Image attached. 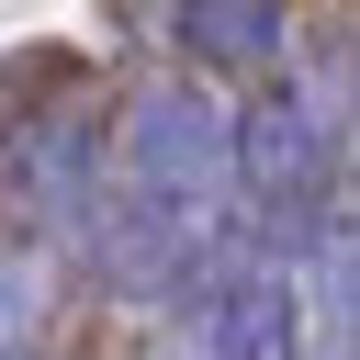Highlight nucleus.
<instances>
[{
  "label": "nucleus",
  "instance_id": "f257e3e1",
  "mask_svg": "<svg viewBox=\"0 0 360 360\" xmlns=\"http://www.w3.org/2000/svg\"><path fill=\"white\" fill-rule=\"evenodd\" d=\"M225 180H236V158H225V112H214L202 90H146V101L124 112V202L214 236Z\"/></svg>",
  "mask_w": 360,
  "mask_h": 360
},
{
  "label": "nucleus",
  "instance_id": "f03ea898",
  "mask_svg": "<svg viewBox=\"0 0 360 360\" xmlns=\"http://www.w3.org/2000/svg\"><path fill=\"white\" fill-rule=\"evenodd\" d=\"M225 158H236V191H259L270 214H304V202L326 191V169H338V112L281 79L270 101L225 112Z\"/></svg>",
  "mask_w": 360,
  "mask_h": 360
},
{
  "label": "nucleus",
  "instance_id": "7ed1b4c3",
  "mask_svg": "<svg viewBox=\"0 0 360 360\" xmlns=\"http://www.w3.org/2000/svg\"><path fill=\"white\" fill-rule=\"evenodd\" d=\"M180 45L214 68H270L281 56V0H180Z\"/></svg>",
  "mask_w": 360,
  "mask_h": 360
},
{
  "label": "nucleus",
  "instance_id": "20e7f679",
  "mask_svg": "<svg viewBox=\"0 0 360 360\" xmlns=\"http://www.w3.org/2000/svg\"><path fill=\"white\" fill-rule=\"evenodd\" d=\"M45 326V259L34 248H0V349H22Z\"/></svg>",
  "mask_w": 360,
  "mask_h": 360
}]
</instances>
